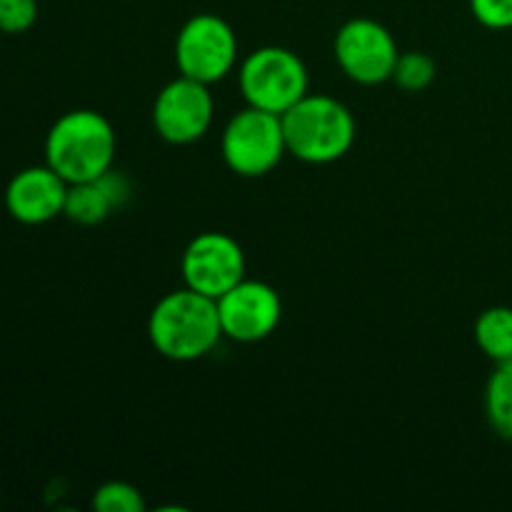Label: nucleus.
Wrapping results in <instances>:
<instances>
[{"instance_id": "39448f33", "label": "nucleus", "mask_w": 512, "mask_h": 512, "mask_svg": "<svg viewBox=\"0 0 512 512\" xmlns=\"http://www.w3.org/2000/svg\"><path fill=\"white\" fill-rule=\"evenodd\" d=\"M225 165L243 178L270 173L288 153L280 115L248 105L225 123L220 140Z\"/></svg>"}, {"instance_id": "4468645a", "label": "nucleus", "mask_w": 512, "mask_h": 512, "mask_svg": "<svg viewBox=\"0 0 512 512\" xmlns=\"http://www.w3.org/2000/svg\"><path fill=\"white\" fill-rule=\"evenodd\" d=\"M485 415L500 438L512 443V360L498 363L485 385Z\"/></svg>"}, {"instance_id": "7ed1b4c3", "label": "nucleus", "mask_w": 512, "mask_h": 512, "mask_svg": "<svg viewBox=\"0 0 512 512\" xmlns=\"http://www.w3.org/2000/svg\"><path fill=\"white\" fill-rule=\"evenodd\" d=\"M288 153L310 165L343 158L355 143V118L348 105L323 93H308L280 115Z\"/></svg>"}, {"instance_id": "f8f14e48", "label": "nucleus", "mask_w": 512, "mask_h": 512, "mask_svg": "<svg viewBox=\"0 0 512 512\" xmlns=\"http://www.w3.org/2000/svg\"><path fill=\"white\" fill-rule=\"evenodd\" d=\"M128 198V178L110 168L108 173H103L100 178L70 185L63 215H68L73 223L80 225H98L103 223L115 208H123Z\"/></svg>"}, {"instance_id": "dca6fc26", "label": "nucleus", "mask_w": 512, "mask_h": 512, "mask_svg": "<svg viewBox=\"0 0 512 512\" xmlns=\"http://www.w3.org/2000/svg\"><path fill=\"white\" fill-rule=\"evenodd\" d=\"M93 508L98 512H143L145 500L138 488L113 480V483H105L95 490Z\"/></svg>"}, {"instance_id": "9d476101", "label": "nucleus", "mask_w": 512, "mask_h": 512, "mask_svg": "<svg viewBox=\"0 0 512 512\" xmlns=\"http://www.w3.org/2000/svg\"><path fill=\"white\" fill-rule=\"evenodd\" d=\"M220 328L235 343H258L275 333L283 318V300L273 285L243 278L218 298Z\"/></svg>"}, {"instance_id": "20e7f679", "label": "nucleus", "mask_w": 512, "mask_h": 512, "mask_svg": "<svg viewBox=\"0 0 512 512\" xmlns=\"http://www.w3.org/2000/svg\"><path fill=\"white\" fill-rule=\"evenodd\" d=\"M240 93L245 103L268 113L283 115L308 95V68L298 53L280 45L253 50L240 63Z\"/></svg>"}, {"instance_id": "f03ea898", "label": "nucleus", "mask_w": 512, "mask_h": 512, "mask_svg": "<svg viewBox=\"0 0 512 512\" xmlns=\"http://www.w3.org/2000/svg\"><path fill=\"white\" fill-rule=\"evenodd\" d=\"M118 138L98 110H70L60 115L45 138V163L63 180L85 183L95 180L113 168Z\"/></svg>"}, {"instance_id": "0eeeda50", "label": "nucleus", "mask_w": 512, "mask_h": 512, "mask_svg": "<svg viewBox=\"0 0 512 512\" xmlns=\"http://www.w3.org/2000/svg\"><path fill=\"white\" fill-rule=\"evenodd\" d=\"M398 43L383 23L353 18L335 35V60L353 83L380 85L393 78Z\"/></svg>"}, {"instance_id": "ddd939ff", "label": "nucleus", "mask_w": 512, "mask_h": 512, "mask_svg": "<svg viewBox=\"0 0 512 512\" xmlns=\"http://www.w3.org/2000/svg\"><path fill=\"white\" fill-rule=\"evenodd\" d=\"M475 343L493 363L512 360V308L495 305L475 320Z\"/></svg>"}, {"instance_id": "1a4fd4ad", "label": "nucleus", "mask_w": 512, "mask_h": 512, "mask_svg": "<svg viewBox=\"0 0 512 512\" xmlns=\"http://www.w3.org/2000/svg\"><path fill=\"white\" fill-rule=\"evenodd\" d=\"M215 100L210 85L193 78L170 80L153 103V125L163 140L190 145L203 138L213 125Z\"/></svg>"}, {"instance_id": "6e6552de", "label": "nucleus", "mask_w": 512, "mask_h": 512, "mask_svg": "<svg viewBox=\"0 0 512 512\" xmlns=\"http://www.w3.org/2000/svg\"><path fill=\"white\" fill-rule=\"evenodd\" d=\"M180 273L185 288L218 300L245 278V253L238 240L228 233L208 230L195 235L183 250Z\"/></svg>"}, {"instance_id": "f257e3e1", "label": "nucleus", "mask_w": 512, "mask_h": 512, "mask_svg": "<svg viewBox=\"0 0 512 512\" xmlns=\"http://www.w3.org/2000/svg\"><path fill=\"white\" fill-rule=\"evenodd\" d=\"M148 338L163 358L175 363L203 358L223 338L218 300L190 288L163 295L148 318Z\"/></svg>"}, {"instance_id": "9b49d317", "label": "nucleus", "mask_w": 512, "mask_h": 512, "mask_svg": "<svg viewBox=\"0 0 512 512\" xmlns=\"http://www.w3.org/2000/svg\"><path fill=\"white\" fill-rule=\"evenodd\" d=\"M68 180L60 178L48 163L33 165L13 175L5 188V208L18 223L43 225L65 210Z\"/></svg>"}, {"instance_id": "f3484780", "label": "nucleus", "mask_w": 512, "mask_h": 512, "mask_svg": "<svg viewBox=\"0 0 512 512\" xmlns=\"http://www.w3.org/2000/svg\"><path fill=\"white\" fill-rule=\"evenodd\" d=\"M38 20V0H0V33L18 35Z\"/></svg>"}, {"instance_id": "2eb2a0df", "label": "nucleus", "mask_w": 512, "mask_h": 512, "mask_svg": "<svg viewBox=\"0 0 512 512\" xmlns=\"http://www.w3.org/2000/svg\"><path fill=\"white\" fill-rule=\"evenodd\" d=\"M435 73H438V68H435V60L428 53L410 50V53L398 55V63H395L390 80L405 93H423L435 80Z\"/></svg>"}, {"instance_id": "423d86ee", "label": "nucleus", "mask_w": 512, "mask_h": 512, "mask_svg": "<svg viewBox=\"0 0 512 512\" xmlns=\"http://www.w3.org/2000/svg\"><path fill=\"white\" fill-rule=\"evenodd\" d=\"M175 63L180 75L213 85L238 63V38L228 20L198 13L180 28L175 40Z\"/></svg>"}, {"instance_id": "a211bd4d", "label": "nucleus", "mask_w": 512, "mask_h": 512, "mask_svg": "<svg viewBox=\"0 0 512 512\" xmlns=\"http://www.w3.org/2000/svg\"><path fill=\"white\" fill-rule=\"evenodd\" d=\"M470 13L490 30L512 28V0H470Z\"/></svg>"}]
</instances>
